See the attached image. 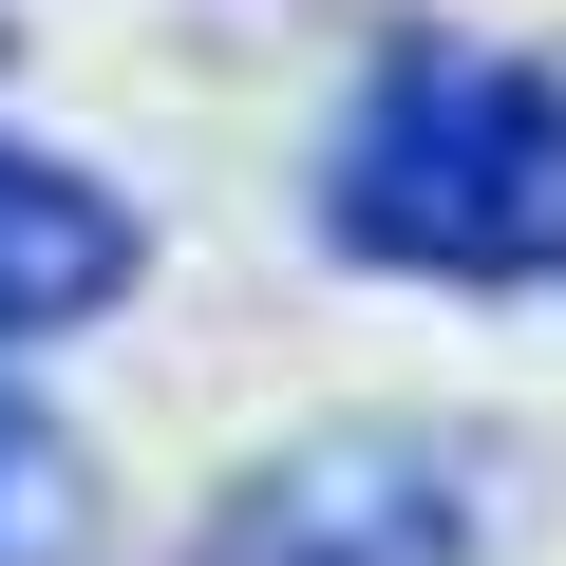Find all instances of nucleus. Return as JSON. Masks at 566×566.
Masks as SVG:
<instances>
[{
	"instance_id": "obj_1",
	"label": "nucleus",
	"mask_w": 566,
	"mask_h": 566,
	"mask_svg": "<svg viewBox=\"0 0 566 566\" xmlns=\"http://www.w3.org/2000/svg\"><path fill=\"white\" fill-rule=\"evenodd\" d=\"M322 245L397 283H566V76L491 39H378L322 133Z\"/></svg>"
},
{
	"instance_id": "obj_2",
	"label": "nucleus",
	"mask_w": 566,
	"mask_h": 566,
	"mask_svg": "<svg viewBox=\"0 0 566 566\" xmlns=\"http://www.w3.org/2000/svg\"><path fill=\"white\" fill-rule=\"evenodd\" d=\"M491 547V453L434 416H340V434H283L189 566H472Z\"/></svg>"
},
{
	"instance_id": "obj_3",
	"label": "nucleus",
	"mask_w": 566,
	"mask_h": 566,
	"mask_svg": "<svg viewBox=\"0 0 566 566\" xmlns=\"http://www.w3.org/2000/svg\"><path fill=\"white\" fill-rule=\"evenodd\" d=\"M133 264H151V227L76 151H20V133H0V340H57V322L133 303Z\"/></svg>"
},
{
	"instance_id": "obj_4",
	"label": "nucleus",
	"mask_w": 566,
	"mask_h": 566,
	"mask_svg": "<svg viewBox=\"0 0 566 566\" xmlns=\"http://www.w3.org/2000/svg\"><path fill=\"white\" fill-rule=\"evenodd\" d=\"M0 566H95V453L0 378Z\"/></svg>"
}]
</instances>
